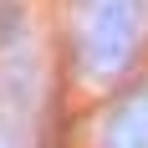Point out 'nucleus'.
<instances>
[{
	"mask_svg": "<svg viewBox=\"0 0 148 148\" xmlns=\"http://www.w3.org/2000/svg\"><path fill=\"white\" fill-rule=\"evenodd\" d=\"M72 56L87 82H118L133 72L148 36V0H72Z\"/></svg>",
	"mask_w": 148,
	"mask_h": 148,
	"instance_id": "f257e3e1",
	"label": "nucleus"
},
{
	"mask_svg": "<svg viewBox=\"0 0 148 148\" xmlns=\"http://www.w3.org/2000/svg\"><path fill=\"white\" fill-rule=\"evenodd\" d=\"M97 148H148V82L128 87L118 102H112Z\"/></svg>",
	"mask_w": 148,
	"mask_h": 148,
	"instance_id": "f03ea898",
	"label": "nucleus"
}]
</instances>
